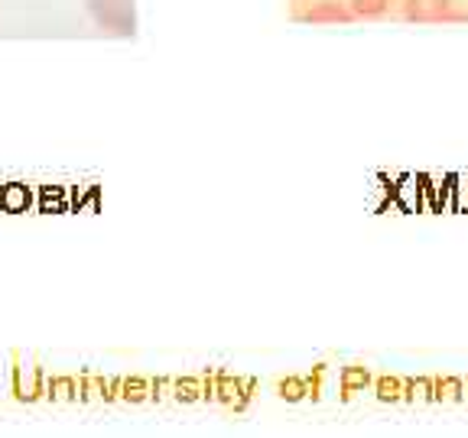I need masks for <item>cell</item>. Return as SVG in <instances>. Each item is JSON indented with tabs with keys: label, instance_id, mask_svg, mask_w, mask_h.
<instances>
[{
	"label": "cell",
	"instance_id": "obj_2",
	"mask_svg": "<svg viewBox=\"0 0 468 438\" xmlns=\"http://www.w3.org/2000/svg\"><path fill=\"white\" fill-rule=\"evenodd\" d=\"M452 0H403V16L413 23H446Z\"/></svg>",
	"mask_w": 468,
	"mask_h": 438
},
{
	"label": "cell",
	"instance_id": "obj_1",
	"mask_svg": "<svg viewBox=\"0 0 468 438\" xmlns=\"http://www.w3.org/2000/svg\"><path fill=\"white\" fill-rule=\"evenodd\" d=\"M85 7L98 29L111 36H137V0H85Z\"/></svg>",
	"mask_w": 468,
	"mask_h": 438
},
{
	"label": "cell",
	"instance_id": "obj_3",
	"mask_svg": "<svg viewBox=\"0 0 468 438\" xmlns=\"http://www.w3.org/2000/svg\"><path fill=\"white\" fill-rule=\"evenodd\" d=\"M390 0H351V14L355 16H380L388 10Z\"/></svg>",
	"mask_w": 468,
	"mask_h": 438
},
{
	"label": "cell",
	"instance_id": "obj_4",
	"mask_svg": "<svg viewBox=\"0 0 468 438\" xmlns=\"http://www.w3.org/2000/svg\"><path fill=\"white\" fill-rule=\"evenodd\" d=\"M348 10H342V7H335V4H322L315 14H309V20H329V23H345L348 20Z\"/></svg>",
	"mask_w": 468,
	"mask_h": 438
}]
</instances>
